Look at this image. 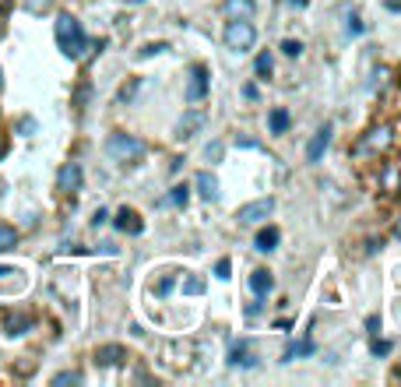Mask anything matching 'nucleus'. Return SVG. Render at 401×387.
I'll return each instance as SVG.
<instances>
[{
  "label": "nucleus",
  "mask_w": 401,
  "mask_h": 387,
  "mask_svg": "<svg viewBox=\"0 0 401 387\" xmlns=\"http://www.w3.org/2000/svg\"><path fill=\"white\" fill-rule=\"evenodd\" d=\"M53 32H57V46L64 50V57H71V60H81L85 53H89V35H85V28H81V21L74 18V14H57V25H53Z\"/></svg>",
  "instance_id": "nucleus-1"
},
{
  "label": "nucleus",
  "mask_w": 401,
  "mask_h": 387,
  "mask_svg": "<svg viewBox=\"0 0 401 387\" xmlns=\"http://www.w3.org/2000/svg\"><path fill=\"white\" fill-rule=\"evenodd\" d=\"M222 39H225V46H229V50L243 53V50H250V46L257 43V28H254L247 18H232V21L225 25Z\"/></svg>",
  "instance_id": "nucleus-2"
},
{
  "label": "nucleus",
  "mask_w": 401,
  "mask_h": 387,
  "mask_svg": "<svg viewBox=\"0 0 401 387\" xmlns=\"http://www.w3.org/2000/svg\"><path fill=\"white\" fill-rule=\"evenodd\" d=\"M106 152H109V159H116V162H134L141 152H145V145L137 141V138H130V134H109V141H106Z\"/></svg>",
  "instance_id": "nucleus-3"
},
{
  "label": "nucleus",
  "mask_w": 401,
  "mask_h": 387,
  "mask_svg": "<svg viewBox=\"0 0 401 387\" xmlns=\"http://www.w3.org/2000/svg\"><path fill=\"white\" fill-rule=\"evenodd\" d=\"M271 211H275V201H271V197H261V201H250V204H243V208L236 211V218H239L243 225H257V222L271 218Z\"/></svg>",
  "instance_id": "nucleus-4"
},
{
  "label": "nucleus",
  "mask_w": 401,
  "mask_h": 387,
  "mask_svg": "<svg viewBox=\"0 0 401 387\" xmlns=\"http://www.w3.org/2000/svg\"><path fill=\"white\" fill-rule=\"evenodd\" d=\"M187 102H200V99L208 96V67L204 64H194L191 67V82H187Z\"/></svg>",
  "instance_id": "nucleus-5"
},
{
  "label": "nucleus",
  "mask_w": 401,
  "mask_h": 387,
  "mask_svg": "<svg viewBox=\"0 0 401 387\" xmlns=\"http://www.w3.org/2000/svg\"><path fill=\"white\" fill-rule=\"evenodd\" d=\"M57 191H64V194L81 191V166H78V162L60 166V173H57Z\"/></svg>",
  "instance_id": "nucleus-6"
},
{
  "label": "nucleus",
  "mask_w": 401,
  "mask_h": 387,
  "mask_svg": "<svg viewBox=\"0 0 401 387\" xmlns=\"http://www.w3.org/2000/svg\"><path fill=\"white\" fill-rule=\"evenodd\" d=\"M327 145H331V123H324V127L310 138V145H306V162H320L324 152H327Z\"/></svg>",
  "instance_id": "nucleus-7"
},
{
  "label": "nucleus",
  "mask_w": 401,
  "mask_h": 387,
  "mask_svg": "<svg viewBox=\"0 0 401 387\" xmlns=\"http://www.w3.org/2000/svg\"><path fill=\"white\" fill-rule=\"evenodd\" d=\"M200 123H204V113H200V109H191V113H187V116L176 123V138H180V141L194 138V134L200 130Z\"/></svg>",
  "instance_id": "nucleus-8"
},
{
  "label": "nucleus",
  "mask_w": 401,
  "mask_h": 387,
  "mask_svg": "<svg viewBox=\"0 0 401 387\" xmlns=\"http://www.w3.org/2000/svg\"><path fill=\"white\" fill-rule=\"evenodd\" d=\"M113 222H116V229H120V232H130V236H137V232L145 229V225H141V218H137V211H130V208H120Z\"/></svg>",
  "instance_id": "nucleus-9"
},
{
  "label": "nucleus",
  "mask_w": 401,
  "mask_h": 387,
  "mask_svg": "<svg viewBox=\"0 0 401 387\" xmlns=\"http://www.w3.org/2000/svg\"><path fill=\"white\" fill-rule=\"evenodd\" d=\"M123 356H127V352H123L120 345H102L99 352H96V363H99V366H116V363H123Z\"/></svg>",
  "instance_id": "nucleus-10"
},
{
  "label": "nucleus",
  "mask_w": 401,
  "mask_h": 387,
  "mask_svg": "<svg viewBox=\"0 0 401 387\" xmlns=\"http://www.w3.org/2000/svg\"><path fill=\"white\" fill-rule=\"evenodd\" d=\"M4 327H7V335H25V331L32 327V317H28V313H7Z\"/></svg>",
  "instance_id": "nucleus-11"
},
{
  "label": "nucleus",
  "mask_w": 401,
  "mask_h": 387,
  "mask_svg": "<svg viewBox=\"0 0 401 387\" xmlns=\"http://www.w3.org/2000/svg\"><path fill=\"white\" fill-rule=\"evenodd\" d=\"M278 240H282V232H278L275 225H268V229H261V232H257V250H264V254H268V250H275V247H278Z\"/></svg>",
  "instance_id": "nucleus-12"
},
{
  "label": "nucleus",
  "mask_w": 401,
  "mask_h": 387,
  "mask_svg": "<svg viewBox=\"0 0 401 387\" xmlns=\"http://www.w3.org/2000/svg\"><path fill=\"white\" fill-rule=\"evenodd\" d=\"M271 286H275V279H271L264 268H257V271L250 275V289L257 292V296H268V292H271Z\"/></svg>",
  "instance_id": "nucleus-13"
},
{
  "label": "nucleus",
  "mask_w": 401,
  "mask_h": 387,
  "mask_svg": "<svg viewBox=\"0 0 401 387\" xmlns=\"http://www.w3.org/2000/svg\"><path fill=\"white\" fill-rule=\"evenodd\" d=\"M198 191H200V197L215 201V197H218V180H215L211 173H198Z\"/></svg>",
  "instance_id": "nucleus-14"
},
{
  "label": "nucleus",
  "mask_w": 401,
  "mask_h": 387,
  "mask_svg": "<svg viewBox=\"0 0 401 387\" xmlns=\"http://www.w3.org/2000/svg\"><path fill=\"white\" fill-rule=\"evenodd\" d=\"M225 14H232V18H250V14H254V0H225Z\"/></svg>",
  "instance_id": "nucleus-15"
},
{
  "label": "nucleus",
  "mask_w": 401,
  "mask_h": 387,
  "mask_svg": "<svg viewBox=\"0 0 401 387\" xmlns=\"http://www.w3.org/2000/svg\"><path fill=\"white\" fill-rule=\"evenodd\" d=\"M388 145H391V130H388V127L373 130V134L363 141V148H388Z\"/></svg>",
  "instance_id": "nucleus-16"
},
{
  "label": "nucleus",
  "mask_w": 401,
  "mask_h": 387,
  "mask_svg": "<svg viewBox=\"0 0 401 387\" xmlns=\"http://www.w3.org/2000/svg\"><path fill=\"white\" fill-rule=\"evenodd\" d=\"M14 247H18V232L0 222V254H7V250H14Z\"/></svg>",
  "instance_id": "nucleus-17"
},
{
  "label": "nucleus",
  "mask_w": 401,
  "mask_h": 387,
  "mask_svg": "<svg viewBox=\"0 0 401 387\" xmlns=\"http://www.w3.org/2000/svg\"><path fill=\"white\" fill-rule=\"evenodd\" d=\"M268 123H271V134H286V130H289V113H286V109H275Z\"/></svg>",
  "instance_id": "nucleus-18"
},
{
  "label": "nucleus",
  "mask_w": 401,
  "mask_h": 387,
  "mask_svg": "<svg viewBox=\"0 0 401 387\" xmlns=\"http://www.w3.org/2000/svg\"><path fill=\"white\" fill-rule=\"evenodd\" d=\"M313 352V345L310 342H296V345H289L286 349V359H296V356H310Z\"/></svg>",
  "instance_id": "nucleus-19"
},
{
  "label": "nucleus",
  "mask_w": 401,
  "mask_h": 387,
  "mask_svg": "<svg viewBox=\"0 0 401 387\" xmlns=\"http://www.w3.org/2000/svg\"><path fill=\"white\" fill-rule=\"evenodd\" d=\"M183 292H187V296H200V292H204V279H198V275L183 279Z\"/></svg>",
  "instance_id": "nucleus-20"
},
{
  "label": "nucleus",
  "mask_w": 401,
  "mask_h": 387,
  "mask_svg": "<svg viewBox=\"0 0 401 387\" xmlns=\"http://www.w3.org/2000/svg\"><path fill=\"white\" fill-rule=\"evenodd\" d=\"M81 381H85V377H81V374H74V370H67V374H57V377H53V384H57V387H64V384H81Z\"/></svg>",
  "instance_id": "nucleus-21"
},
{
  "label": "nucleus",
  "mask_w": 401,
  "mask_h": 387,
  "mask_svg": "<svg viewBox=\"0 0 401 387\" xmlns=\"http://www.w3.org/2000/svg\"><path fill=\"white\" fill-rule=\"evenodd\" d=\"M229 363H232V366H239V363H243V366H250L254 359H250V356H247V349L239 345V349H232V356H229Z\"/></svg>",
  "instance_id": "nucleus-22"
},
{
  "label": "nucleus",
  "mask_w": 401,
  "mask_h": 387,
  "mask_svg": "<svg viewBox=\"0 0 401 387\" xmlns=\"http://www.w3.org/2000/svg\"><path fill=\"white\" fill-rule=\"evenodd\" d=\"M187 197H191L187 187H173V194L166 197V204H187Z\"/></svg>",
  "instance_id": "nucleus-23"
},
{
  "label": "nucleus",
  "mask_w": 401,
  "mask_h": 387,
  "mask_svg": "<svg viewBox=\"0 0 401 387\" xmlns=\"http://www.w3.org/2000/svg\"><path fill=\"white\" fill-rule=\"evenodd\" d=\"M257 74H261V78H268V74H271V57H268V53H261V57H257Z\"/></svg>",
  "instance_id": "nucleus-24"
},
{
  "label": "nucleus",
  "mask_w": 401,
  "mask_h": 387,
  "mask_svg": "<svg viewBox=\"0 0 401 387\" xmlns=\"http://www.w3.org/2000/svg\"><path fill=\"white\" fill-rule=\"evenodd\" d=\"M50 4H53V0H25V11H32V14H43Z\"/></svg>",
  "instance_id": "nucleus-25"
},
{
  "label": "nucleus",
  "mask_w": 401,
  "mask_h": 387,
  "mask_svg": "<svg viewBox=\"0 0 401 387\" xmlns=\"http://www.w3.org/2000/svg\"><path fill=\"white\" fill-rule=\"evenodd\" d=\"M229 271H232V264H229V257H222L215 264V279H229Z\"/></svg>",
  "instance_id": "nucleus-26"
},
{
  "label": "nucleus",
  "mask_w": 401,
  "mask_h": 387,
  "mask_svg": "<svg viewBox=\"0 0 401 387\" xmlns=\"http://www.w3.org/2000/svg\"><path fill=\"white\" fill-rule=\"evenodd\" d=\"M282 50H286L289 57H300V53H303V43H296V39H286V43H282Z\"/></svg>",
  "instance_id": "nucleus-27"
},
{
  "label": "nucleus",
  "mask_w": 401,
  "mask_h": 387,
  "mask_svg": "<svg viewBox=\"0 0 401 387\" xmlns=\"http://www.w3.org/2000/svg\"><path fill=\"white\" fill-rule=\"evenodd\" d=\"M204 155H208V159H222V145H218V141H215V145H208V148H204Z\"/></svg>",
  "instance_id": "nucleus-28"
},
{
  "label": "nucleus",
  "mask_w": 401,
  "mask_h": 387,
  "mask_svg": "<svg viewBox=\"0 0 401 387\" xmlns=\"http://www.w3.org/2000/svg\"><path fill=\"white\" fill-rule=\"evenodd\" d=\"M391 352V342H373V356H388Z\"/></svg>",
  "instance_id": "nucleus-29"
},
{
  "label": "nucleus",
  "mask_w": 401,
  "mask_h": 387,
  "mask_svg": "<svg viewBox=\"0 0 401 387\" xmlns=\"http://www.w3.org/2000/svg\"><path fill=\"white\" fill-rule=\"evenodd\" d=\"M169 289H173V275H166V279H162V286H159V296H166Z\"/></svg>",
  "instance_id": "nucleus-30"
},
{
  "label": "nucleus",
  "mask_w": 401,
  "mask_h": 387,
  "mask_svg": "<svg viewBox=\"0 0 401 387\" xmlns=\"http://www.w3.org/2000/svg\"><path fill=\"white\" fill-rule=\"evenodd\" d=\"M162 50H166V46H145V50H141V57H152V53H162Z\"/></svg>",
  "instance_id": "nucleus-31"
},
{
  "label": "nucleus",
  "mask_w": 401,
  "mask_h": 387,
  "mask_svg": "<svg viewBox=\"0 0 401 387\" xmlns=\"http://www.w3.org/2000/svg\"><path fill=\"white\" fill-rule=\"evenodd\" d=\"M388 7H395V11H401V0H391V4H388Z\"/></svg>",
  "instance_id": "nucleus-32"
},
{
  "label": "nucleus",
  "mask_w": 401,
  "mask_h": 387,
  "mask_svg": "<svg viewBox=\"0 0 401 387\" xmlns=\"http://www.w3.org/2000/svg\"><path fill=\"white\" fill-rule=\"evenodd\" d=\"M4 152H7V145H4V141H0V159H4Z\"/></svg>",
  "instance_id": "nucleus-33"
},
{
  "label": "nucleus",
  "mask_w": 401,
  "mask_h": 387,
  "mask_svg": "<svg viewBox=\"0 0 401 387\" xmlns=\"http://www.w3.org/2000/svg\"><path fill=\"white\" fill-rule=\"evenodd\" d=\"M289 4H296V7H303V4H306V0H289Z\"/></svg>",
  "instance_id": "nucleus-34"
},
{
  "label": "nucleus",
  "mask_w": 401,
  "mask_h": 387,
  "mask_svg": "<svg viewBox=\"0 0 401 387\" xmlns=\"http://www.w3.org/2000/svg\"><path fill=\"white\" fill-rule=\"evenodd\" d=\"M398 240H401V218H398Z\"/></svg>",
  "instance_id": "nucleus-35"
},
{
  "label": "nucleus",
  "mask_w": 401,
  "mask_h": 387,
  "mask_svg": "<svg viewBox=\"0 0 401 387\" xmlns=\"http://www.w3.org/2000/svg\"><path fill=\"white\" fill-rule=\"evenodd\" d=\"M127 4H141V0H127Z\"/></svg>",
  "instance_id": "nucleus-36"
},
{
  "label": "nucleus",
  "mask_w": 401,
  "mask_h": 387,
  "mask_svg": "<svg viewBox=\"0 0 401 387\" xmlns=\"http://www.w3.org/2000/svg\"><path fill=\"white\" fill-rule=\"evenodd\" d=\"M0 85H4V71H0Z\"/></svg>",
  "instance_id": "nucleus-37"
}]
</instances>
